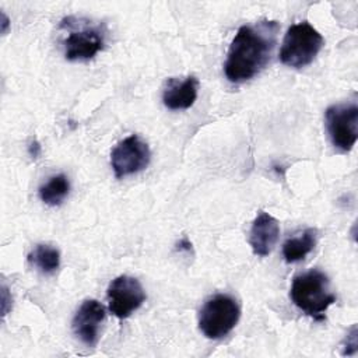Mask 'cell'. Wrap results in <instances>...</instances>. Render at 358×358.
<instances>
[{"label": "cell", "instance_id": "8", "mask_svg": "<svg viewBox=\"0 0 358 358\" xmlns=\"http://www.w3.org/2000/svg\"><path fill=\"white\" fill-rule=\"evenodd\" d=\"M105 308L96 299H85L76 312L71 327L74 336L87 347H95L99 341L101 327L105 320Z\"/></svg>", "mask_w": 358, "mask_h": 358}, {"label": "cell", "instance_id": "4", "mask_svg": "<svg viewBox=\"0 0 358 358\" xmlns=\"http://www.w3.org/2000/svg\"><path fill=\"white\" fill-rule=\"evenodd\" d=\"M241 308L235 298L228 294L210 296L199 312V329L210 340L225 337L236 326Z\"/></svg>", "mask_w": 358, "mask_h": 358}, {"label": "cell", "instance_id": "17", "mask_svg": "<svg viewBox=\"0 0 358 358\" xmlns=\"http://www.w3.org/2000/svg\"><path fill=\"white\" fill-rule=\"evenodd\" d=\"M41 151H42L41 144H39L36 140H32V141L28 144V154H29V157L38 158V157L41 155Z\"/></svg>", "mask_w": 358, "mask_h": 358}, {"label": "cell", "instance_id": "18", "mask_svg": "<svg viewBox=\"0 0 358 358\" xmlns=\"http://www.w3.org/2000/svg\"><path fill=\"white\" fill-rule=\"evenodd\" d=\"M8 302H11V298L10 299L7 298V288H6V285H3V288H1V315L3 316L7 315Z\"/></svg>", "mask_w": 358, "mask_h": 358}, {"label": "cell", "instance_id": "1", "mask_svg": "<svg viewBox=\"0 0 358 358\" xmlns=\"http://www.w3.org/2000/svg\"><path fill=\"white\" fill-rule=\"evenodd\" d=\"M278 24L262 21L242 25L235 34L224 64L225 77L235 84L245 83L259 74L270 60L275 45Z\"/></svg>", "mask_w": 358, "mask_h": 358}, {"label": "cell", "instance_id": "16", "mask_svg": "<svg viewBox=\"0 0 358 358\" xmlns=\"http://www.w3.org/2000/svg\"><path fill=\"white\" fill-rule=\"evenodd\" d=\"M175 249H176V252H186V253H190L192 252V242L187 239V238H182L180 241H178L176 242V245H175Z\"/></svg>", "mask_w": 358, "mask_h": 358}, {"label": "cell", "instance_id": "3", "mask_svg": "<svg viewBox=\"0 0 358 358\" xmlns=\"http://www.w3.org/2000/svg\"><path fill=\"white\" fill-rule=\"evenodd\" d=\"M323 43V36L309 22L292 24L282 39L280 60L288 67H305L313 62Z\"/></svg>", "mask_w": 358, "mask_h": 358}, {"label": "cell", "instance_id": "6", "mask_svg": "<svg viewBox=\"0 0 358 358\" xmlns=\"http://www.w3.org/2000/svg\"><path fill=\"white\" fill-rule=\"evenodd\" d=\"M150 159L151 151L148 144L136 134L123 138L110 152V165L117 179L145 169Z\"/></svg>", "mask_w": 358, "mask_h": 358}, {"label": "cell", "instance_id": "11", "mask_svg": "<svg viewBox=\"0 0 358 358\" xmlns=\"http://www.w3.org/2000/svg\"><path fill=\"white\" fill-rule=\"evenodd\" d=\"M199 80L189 76L183 80L169 78L162 91V102L171 110L189 109L197 99Z\"/></svg>", "mask_w": 358, "mask_h": 358}, {"label": "cell", "instance_id": "13", "mask_svg": "<svg viewBox=\"0 0 358 358\" xmlns=\"http://www.w3.org/2000/svg\"><path fill=\"white\" fill-rule=\"evenodd\" d=\"M28 263L38 268L42 274L50 275L56 273L60 266V252L52 245L39 243L29 252Z\"/></svg>", "mask_w": 358, "mask_h": 358}, {"label": "cell", "instance_id": "15", "mask_svg": "<svg viewBox=\"0 0 358 358\" xmlns=\"http://www.w3.org/2000/svg\"><path fill=\"white\" fill-rule=\"evenodd\" d=\"M357 344H358L357 343V326L354 324L350 329V331H348V334H347V337L344 340L343 355H354L355 351H357Z\"/></svg>", "mask_w": 358, "mask_h": 358}, {"label": "cell", "instance_id": "12", "mask_svg": "<svg viewBox=\"0 0 358 358\" xmlns=\"http://www.w3.org/2000/svg\"><path fill=\"white\" fill-rule=\"evenodd\" d=\"M317 239V231L308 228L295 236L288 238L282 245V257L287 263H296L305 259L315 248Z\"/></svg>", "mask_w": 358, "mask_h": 358}, {"label": "cell", "instance_id": "7", "mask_svg": "<svg viewBox=\"0 0 358 358\" xmlns=\"http://www.w3.org/2000/svg\"><path fill=\"white\" fill-rule=\"evenodd\" d=\"M106 296L110 313L119 319L129 317L147 298L140 281L130 275H119L113 278L108 287Z\"/></svg>", "mask_w": 358, "mask_h": 358}, {"label": "cell", "instance_id": "5", "mask_svg": "<svg viewBox=\"0 0 358 358\" xmlns=\"http://www.w3.org/2000/svg\"><path fill=\"white\" fill-rule=\"evenodd\" d=\"M326 129L334 148L348 152L358 138V106L352 103H336L324 112Z\"/></svg>", "mask_w": 358, "mask_h": 358}, {"label": "cell", "instance_id": "10", "mask_svg": "<svg viewBox=\"0 0 358 358\" xmlns=\"http://www.w3.org/2000/svg\"><path fill=\"white\" fill-rule=\"evenodd\" d=\"M280 236V224L278 221L266 211H259L256 218L252 222L249 232V245L252 252L264 257L268 256L275 246Z\"/></svg>", "mask_w": 358, "mask_h": 358}, {"label": "cell", "instance_id": "14", "mask_svg": "<svg viewBox=\"0 0 358 358\" xmlns=\"http://www.w3.org/2000/svg\"><path fill=\"white\" fill-rule=\"evenodd\" d=\"M70 192V182L64 173H59L52 176L46 183L39 187V197L41 200L50 206H60L64 199L69 196Z\"/></svg>", "mask_w": 358, "mask_h": 358}, {"label": "cell", "instance_id": "19", "mask_svg": "<svg viewBox=\"0 0 358 358\" xmlns=\"http://www.w3.org/2000/svg\"><path fill=\"white\" fill-rule=\"evenodd\" d=\"M7 29H8V17L4 13H1V34L4 35Z\"/></svg>", "mask_w": 358, "mask_h": 358}, {"label": "cell", "instance_id": "9", "mask_svg": "<svg viewBox=\"0 0 358 358\" xmlns=\"http://www.w3.org/2000/svg\"><path fill=\"white\" fill-rule=\"evenodd\" d=\"M103 34L94 27L71 29L63 41L64 56L67 60H90L103 49Z\"/></svg>", "mask_w": 358, "mask_h": 358}, {"label": "cell", "instance_id": "2", "mask_svg": "<svg viewBox=\"0 0 358 358\" xmlns=\"http://www.w3.org/2000/svg\"><path fill=\"white\" fill-rule=\"evenodd\" d=\"M289 298L299 310L316 322L324 320V312L336 302V295L330 289L329 277L317 268L294 277Z\"/></svg>", "mask_w": 358, "mask_h": 358}]
</instances>
